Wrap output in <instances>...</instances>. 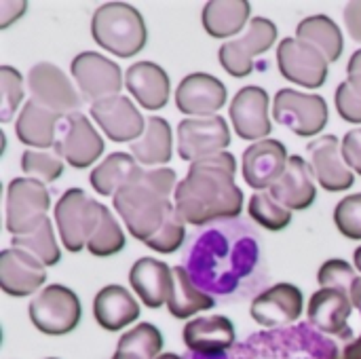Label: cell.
<instances>
[{
  "instance_id": "obj_1",
  "label": "cell",
  "mask_w": 361,
  "mask_h": 359,
  "mask_svg": "<svg viewBox=\"0 0 361 359\" xmlns=\"http://www.w3.org/2000/svg\"><path fill=\"white\" fill-rule=\"evenodd\" d=\"M237 159L231 152L190 163L178 184L173 205L186 224L203 226L214 220L237 218L243 209V193L235 182Z\"/></svg>"
},
{
  "instance_id": "obj_2",
  "label": "cell",
  "mask_w": 361,
  "mask_h": 359,
  "mask_svg": "<svg viewBox=\"0 0 361 359\" xmlns=\"http://www.w3.org/2000/svg\"><path fill=\"white\" fill-rule=\"evenodd\" d=\"M178 176L169 167L146 169L137 182L123 186L114 197V209L125 222L131 237L146 243L176 209L171 195L178 188Z\"/></svg>"
},
{
  "instance_id": "obj_3",
  "label": "cell",
  "mask_w": 361,
  "mask_h": 359,
  "mask_svg": "<svg viewBox=\"0 0 361 359\" xmlns=\"http://www.w3.org/2000/svg\"><path fill=\"white\" fill-rule=\"evenodd\" d=\"M91 36L108 53L129 59L148 42V30L142 13L127 2H104L91 17Z\"/></svg>"
},
{
  "instance_id": "obj_4",
  "label": "cell",
  "mask_w": 361,
  "mask_h": 359,
  "mask_svg": "<svg viewBox=\"0 0 361 359\" xmlns=\"http://www.w3.org/2000/svg\"><path fill=\"white\" fill-rule=\"evenodd\" d=\"M27 315L38 332L47 336H66L74 332L80 324L82 307L78 296L70 288L61 284H51L30 300Z\"/></svg>"
},
{
  "instance_id": "obj_5",
  "label": "cell",
  "mask_w": 361,
  "mask_h": 359,
  "mask_svg": "<svg viewBox=\"0 0 361 359\" xmlns=\"http://www.w3.org/2000/svg\"><path fill=\"white\" fill-rule=\"evenodd\" d=\"M49 209L51 197L47 184L32 178H15L8 182L4 201V224L13 237L30 235L40 229L42 222L49 218Z\"/></svg>"
},
{
  "instance_id": "obj_6",
  "label": "cell",
  "mask_w": 361,
  "mask_h": 359,
  "mask_svg": "<svg viewBox=\"0 0 361 359\" xmlns=\"http://www.w3.org/2000/svg\"><path fill=\"white\" fill-rule=\"evenodd\" d=\"M99 201L87 197L82 188H68L55 203V224L59 231L61 245L76 254L87 250V241L97 224Z\"/></svg>"
},
{
  "instance_id": "obj_7",
  "label": "cell",
  "mask_w": 361,
  "mask_h": 359,
  "mask_svg": "<svg viewBox=\"0 0 361 359\" xmlns=\"http://www.w3.org/2000/svg\"><path fill=\"white\" fill-rule=\"evenodd\" d=\"M273 118L300 138H313L328 125L330 110L328 102L317 93L281 89L273 99Z\"/></svg>"
},
{
  "instance_id": "obj_8",
  "label": "cell",
  "mask_w": 361,
  "mask_h": 359,
  "mask_svg": "<svg viewBox=\"0 0 361 359\" xmlns=\"http://www.w3.org/2000/svg\"><path fill=\"white\" fill-rule=\"evenodd\" d=\"M70 72L82 99L91 104L102 102L112 95H121V89L125 85L121 66L114 59H108L106 55L97 51L78 53L72 59Z\"/></svg>"
},
{
  "instance_id": "obj_9",
  "label": "cell",
  "mask_w": 361,
  "mask_h": 359,
  "mask_svg": "<svg viewBox=\"0 0 361 359\" xmlns=\"http://www.w3.org/2000/svg\"><path fill=\"white\" fill-rule=\"evenodd\" d=\"M277 25L267 17H254L241 38L224 42L218 51L220 66L235 78H245L254 70V57L267 53L277 42Z\"/></svg>"
},
{
  "instance_id": "obj_10",
  "label": "cell",
  "mask_w": 361,
  "mask_h": 359,
  "mask_svg": "<svg viewBox=\"0 0 361 359\" xmlns=\"http://www.w3.org/2000/svg\"><path fill=\"white\" fill-rule=\"evenodd\" d=\"M27 91L32 93V99L42 104L44 108L70 116L78 112L82 95L74 87V83L68 78V74L51 63V61H38L27 72Z\"/></svg>"
},
{
  "instance_id": "obj_11",
  "label": "cell",
  "mask_w": 361,
  "mask_h": 359,
  "mask_svg": "<svg viewBox=\"0 0 361 359\" xmlns=\"http://www.w3.org/2000/svg\"><path fill=\"white\" fill-rule=\"evenodd\" d=\"M231 129L220 114L186 116L178 125V154L182 161L195 163L205 157L226 152Z\"/></svg>"
},
{
  "instance_id": "obj_12",
  "label": "cell",
  "mask_w": 361,
  "mask_h": 359,
  "mask_svg": "<svg viewBox=\"0 0 361 359\" xmlns=\"http://www.w3.org/2000/svg\"><path fill=\"white\" fill-rule=\"evenodd\" d=\"M277 66L283 78L305 89H319L328 80L330 61L315 47L298 38H283L277 44Z\"/></svg>"
},
{
  "instance_id": "obj_13",
  "label": "cell",
  "mask_w": 361,
  "mask_h": 359,
  "mask_svg": "<svg viewBox=\"0 0 361 359\" xmlns=\"http://www.w3.org/2000/svg\"><path fill=\"white\" fill-rule=\"evenodd\" d=\"M231 121L241 140H267L273 131L269 93L258 85H247L239 89L231 102Z\"/></svg>"
},
{
  "instance_id": "obj_14",
  "label": "cell",
  "mask_w": 361,
  "mask_h": 359,
  "mask_svg": "<svg viewBox=\"0 0 361 359\" xmlns=\"http://www.w3.org/2000/svg\"><path fill=\"white\" fill-rule=\"evenodd\" d=\"M55 148L70 167L87 169L102 159L106 144L91 121L82 112H74L63 118V129Z\"/></svg>"
},
{
  "instance_id": "obj_15",
  "label": "cell",
  "mask_w": 361,
  "mask_h": 359,
  "mask_svg": "<svg viewBox=\"0 0 361 359\" xmlns=\"http://www.w3.org/2000/svg\"><path fill=\"white\" fill-rule=\"evenodd\" d=\"M91 118L112 142L118 144H133L146 129L144 114L127 95H112L91 104Z\"/></svg>"
},
{
  "instance_id": "obj_16",
  "label": "cell",
  "mask_w": 361,
  "mask_h": 359,
  "mask_svg": "<svg viewBox=\"0 0 361 359\" xmlns=\"http://www.w3.org/2000/svg\"><path fill=\"white\" fill-rule=\"evenodd\" d=\"M288 148L283 142L267 138L260 142H254L250 148H245L241 157V174L247 186L262 193L269 190L286 171L288 167Z\"/></svg>"
},
{
  "instance_id": "obj_17",
  "label": "cell",
  "mask_w": 361,
  "mask_h": 359,
  "mask_svg": "<svg viewBox=\"0 0 361 359\" xmlns=\"http://www.w3.org/2000/svg\"><path fill=\"white\" fill-rule=\"evenodd\" d=\"M336 135H322L307 146L309 165L315 180L328 193H345L355 184V174L347 167Z\"/></svg>"
},
{
  "instance_id": "obj_18",
  "label": "cell",
  "mask_w": 361,
  "mask_h": 359,
  "mask_svg": "<svg viewBox=\"0 0 361 359\" xmlns=\"http://www.w3.org/2000/svg\"><path fill=\"white\" fill-rule=\"evenodd\" d=\"M47 281V267L32 254L6 248L0 252V288L6 296L25 298L36 294Z\"/></svg>"
},
{
  "instance_id": "obj_19",
  "label": "cell",
  "mask_w": 361,
  "mask_h": 359,
  "mask_svg": "<svg viewBox=\"0 0 361 359\" xmlns=\"http://www.w3.org/2000/svg\"><path fill=\"white\" fill-rule=\"evenodd\" d=\"M228 99L220 78L207 72H192L176 89V106L186 116H214Z\"/></svg>"
},
{
  "instance_id": "obj_20",
  "label": "cell",
  "mask_w": 361,
  "mask_h": 359,
  "mask_svg": "<svg viewBox=\"0 0 361 359\" xmlns=\"http://www.w3.org/2000/svg\"><path fill=\"white\" fill-rule=\"evenodd\" d=\"M305 296L292 284H277L254 298L250 307L252 320L262 328H281L300 320Z\"/></svg>"
},
{
  "instance_id": "obj_21",
  "label": "cell",
  "mask_w": 361,
  "mask_h": 359,
  "mask_svg": "<svg viewBox=\"0 0 361 359\" xmlns=\"http://www.w3.org/2000/svg\"><path fill=\"white\" fill-rule=\"evenodd\" d=\"M269 195L290 212H305L317 199L315 176L300 154H292L283 176L269 188Z\"/></svg>"
},
{
  "instance_id": "obj_22",
  "label": "cell",
  "mask_w": 361,
  "mask_h": 359,
  "mask_svg": "<svg viewBox=\"0 0 361 359\" xmlns=\"http://www.w3.org/2000/svg\"><path fill=\"white\" fill-rule=\"evenodd\" d=\"M125 87L144 110H161L171 95L169 74L154 61H135L125 72Z\"/></svg>"
},
{
  "instance_id": "obj_23",
  "label": "cell",
  "mask_w": 361,
  "mask_h": 359,
  "mask_svg": "<svg viewBox=\"0 0 361 359\" xmlns=\"http://www.w3.org/2000/svg\"><path fill=\"white\" fill-rule=\"evenodd\" d=\"M129 284L135 296L148 309H161L167 305L173 288V269L157 258H140L129 271Z\"/></svg>"
},
{
  "instance_id": "obj_24",
  "label": "cell",
  "mask_w": 361,
  "mask_h": 359,
  "mask_svg": "<svg viewBox=\"0 0 361 359\" xmlns=\"http://www.w3.org/2000/svg\"><path fill=\"white\" fill-rule=\"evenodd\" d=\"M351 311H353V303L347 292L332 290V288H319L309 300L307 317H309L311 326H315L324 334L351 336L349 326H347Z\"/></svg>"
},
{
  "instance_id": "obj_25",
  "label": "cell",
  "mask_w": 361,
  "mask_h": 359,
  "mask_svg": "<svg viewBox=\"0 0 361 359\" xmlns=\"http://www.w3.org/2000/svg\"><path fill=\"white\" fill-rule=\"evenodd\" d=\"M63 118L66 116L30 99L23 104V108L15 121V135L27 148L51 150L57 144V131H59V123Z\"/></svg>"
},
{
  "instance_id": "obj_26",
  "label": "cell",
  "mask_w": 361,
  "mask_h": 359,
  "mask_svg": "<svg viewBox=\"0 0 361 359\" xmlns=\"http://www.w3.org/2000/svg\"><path fill=\"white\" fill-rule=\"evenodd\" d=\"M184 345L201 355H218L235 345V326L224 315L190 320L182 330Z\"/></svg>"
},
{
  "instance_id": "obj_27",
  "label": "cell",
  "mask_w": 361,
  "mask_h": 359,
  "mask_svg": "<svg viewBox=\"0 0 361 359\" xmlns=\"http://www.w3.org/2000/svg\"><path fill=\"white\" fill-rule=\"evenodd\" d=\"M93 317L106 332H118L137 322L140 305L127 288L112 284L95 294Z\"/></svg>"
},
{
  "instance_id": "obj_28",
  "label": "cell",
  "mask_w": 361,
  "mask_h": 359,
  "mask_svg": "<svg viewBox=\"0 0 361 359\" xmlns=\"http://www.w3.org/2000/svg\"><path fill=\"white\" fill-rule=\"evenodd\" d=\"M131 157L146 169L163 167L173 157V133L163 116H148L140 140L129 144Z\"/></svg>"
},
{
  "instance_id": "obj_29",
  "label": "cell",
  "mask_w": 361,
  "mask_h": 359,
  "mask_svg": "<svg viewBox=\"0 0 361 359\" xmlns=\"http://www.w3.org/2000/svg\"><path fill=\"white\" fill-rule=\"evenodd\" d=\"M144 171L146 167H142L131 152H112L91 171L89 182L97 195L114 197L123 186L137 182Z\"/></svg>"
},
{
  "instance_id": "obj_30",
  "label": "cell",
  "mask_w": 361,
  "mask_h": 359,
  "mask_svg": "<svg viewBox=\"0 0 361 359\" xmlns=\"http://www.w3.org/2000/svg\"><path fill=\"white\" fill-rule=\"evenodd\" d=\"M252 4L247 0H209L203 6V30L214 38H233L250 25Z\"/></svg>"
},
{
  "instance_id": "obj_31",
  "label": "cell",
  "mask_w": 361,
  "mask_h": 359,
  "mask_svg": "<svg viewBox=\"0 0 361 359\" xmlns=\"http://www.w3.org/2000/svg\"><path fill=\"white\" fill-rule=\"evenodd\" d=\"M296 38L322 51L328 61H338L345 49L343 32L338 23L328 15L305 17L296 28Z\"/></svg>"
},
{
  "instance_id": "obj_32",
  "label": "cell",
  "mask_w": 361,
  "mask_h": 359,
  "mask_svg": "<svg viewBox=\"0 0 361 359\" xmlns=\"http://www.w3.org/2000/svg\"><path fill=\"white\" fill-rule=\"evenodd\" d=\"M214 298L195 286L190 273L184 267H173V288L167 300V311L176 320H188L197 313L214 309Z\"/></svg>"
},
{
  "instance_id": "obj_33",
  "label": "cell",
  "mask_w": 361,
  "mask_h": 359,
  "mask_svg": "<svg viewBox=\"0 0 361 359\" xmlns=\"http://www.w3.org/2000/svg\"><path fill=\"white\" fill-rule=\"evenodd\" d=\"M163 334L152 324H137L127 330L116 345L112 359H157L163 353Z\"/></svg>"
},
{
  "instance_id": "obj_34",
  "label": "cell",
  "mask_w": 361,
  "mask_h": 359,
  "mask_svg": "<svg viewBox=\"0 0 361 359\" xmlns=\"http://www.w3.org/2000/svg\"><path fill=\"white\" fill-rule=\"evenodd\" d=\"M123 248H125V233L118 220L106 205H99L97 224L87 241V252L97 258H110L118 254Z\"/></svg>"
},
{
  "instance_id": "obj_35",
  "label": "cell",
  "mask_w": 361,
  "mask_h": 359,
  "mask_svg": "<svg viewBox=\"0 0 361 359\" xmlns=\"http://www.w3.org/2000/svg\"><path fill=\"white\" fill-rule=\"evenodd\" d=\"M11 245L17 250H23L32 256H36L44 267H55L61 260V252L59 245L55 241V231L51 224V218H47L42 222L40 229H36L30 235H19L11 239Z\"/></svg>"
},
{
  "instance_id": "obj_36",
  "label": "cell",
  "mask_w": 361,
  "mask_h": 359,
  "mask_svg": "<svg viewBox=\"0 0 361 359\" xmlns=\"http://www.w3.org/2000/svg\"><path fill=\"white\" fill-rule=\"evenodd\" d=\"M63 157L59 154L57 148H51V150H34V148H27L23 154H21V171L32 178V180H38L42 184H51L55 180L61 178L63 174Z\"/></svg>"
},
{
  "instance_id": "obj_37",
  "label": "cell",
  "mask_w": 361,
  "mask_h": 359,
  "mask_svg": "<svg viewBox=\"0 0 361 359\" xmlns=\"http://www.w3.org/2000/svg\"><path fill=\"white\" fill-rule=\"evenodd\" d=\"M247 212H250V218L254 222H258L262 229L273 231V233H279V231L288 229L290 222H292V212L286 209L281 203H277L269 193L252 195Z\"/></svg>"
},
{
  "instance_id": "obj_38",
  "label": "cell",
  "mask_w": 361,
  "mask_h": 359,
  "mask_svg": "<svg viewBox=\"0 0 361 359\" xmlns=\"http://www.w3.org/2000/svg\"><path fill=\"white\" fill-rule=\"evenodd\" d=\"M184 239H186V222L173 209L165 218L163 226L144 245L154 250V252H159V254H173V252H178L182 248Z\"/></svg>"
},
{
  "instance_id": "obj_39",
  "label": "cell",
  "mask_w": 361,
  "mask_h": 359,
  "mask_svg": "<svg viewBox=\"0 0 361 359\" xmlns=\"http://www.w3.org/2000/svg\"><path fill=\"white\" fill-rule=\"evenodd\" d=\"M338 116L351 125H361V74H349L334 91Z\"/></svg>"
},
{
  "instance_id": "obj_40",
  "label": "cell",
  "mask_w": 361,
  "mask_h": 359,
  "mask_svg": "<svg viewBox=\"0 0 361 359\" xmlns=\"http://www.w3.org/2000/svg\"><path fill=\"white\" fill-rule=\"evenodd\" d=\"M0 89H2V102H0V121L8 123L19 104L23 102V76L17 68L13 66H2L0 68Z\"/></svg>"
},
{
  "instance_id": "obj_41",
  "label": "cell",
  "mask_w": 361,
  "mask_h": 359,
  "mask_svg": "<svg viewBox=\"0 0 361 359\" xmlns=\"http://www.w3.org/2000/svg\"><path fill=\"white\" fill-rule=\"evenodd\" d=\"M334 224L343 237L361 241V193L338 201L334 207Z\"/></svg>"
},
{
  "instance_id": "obj_42",
  "label": "cell",
  "mask_w": 361,
  "mask_h": 359,
  "mask_svg": "<svg viewBox=\"0 0 361 359\" xmlns=\"http://www.w3.org/2000/svg\"><path fill=\"white\" fill-rule=\"evenodd\" d=\"M355 279H357L355 269L349 262H345L343 258H332V260L324 262L322 269L317 271L319 288H332V290H341L347 294L351 292Z\"/></svg>"
},
{
  "instance_id": "obj_43",
  "label": "cell",
  "mask_w": 361,
  "mask_h": 359,
  "mask_svg": "<svg viewBox=\"0 0 361 359\" xmlns=\"http://www.w3.org/2000/svg\"><path fill=\"white\" fill-rule=\"evenodd\" d=\"M341 142H343L341 150L347 167L361 178V127L347 131V135Z\"/></svg>"
},
{
  "instance_id": "obj_44",
  "label": "cell",
  "mask_w": 361,
  "mask_h": 359,
  "mask_svg": "<svg viewBox=\"0 0 361 359\" xmlns=\"http://www.w3.org/2000/svg\"><path fill=\"white\" fill-rule=\"evenodd\" d=\"M345 25H347V32L349 36L355 40V42H361V0H355V2H349L345 6Z\"/></svg>"
},
{
  "instance_id": "obj_45",
  "label": "cell",
  "mask_w": 361,
  "mask_h": 359,
  "mask_svg": "<svg viewBox=\"0 0 361 359\" xmlns=\"http://www.w3.org/2000/svg\"><path fill=\"white\" fill-rule=\"evenodd\" d=\"M27 8V2L13 0V2H0V30H6L13 21H17Z\"/></svg>"
},
{
  "instance_id": "obj_46",
  "label": "cell",
  "mask_w": 361,
  "mask_h": 359,
  "mask_svg": "<svg viewBox=\"0 0 361 359\" xmlns=\"http://www.w3.org/2000/svg\"><path fill=\"white\" fill-rule=\"evenodd\" d=\"M338 359H361V336L357 341H353L351 345H347L343 355Z\"/></svg>"
},
{
  "instance_id": "obj_47",
  "label": "cell",
  "mask_w": 361,
  "mask_h": 359,
  "mask_svg": "<svg viewBox=\"0 0 361 359\" xmlns=\"http://www.w3.org/2000/svg\"><path fill=\"white\" fill-rule=\"evenodd\" d=\"M347 74H361V49H357L351 55V59L347 63Z\"/></svg>"
},
{
  "instance_id": "obj_48",
  "label": "cell",
  "mask_w": 361,
  "mask_h": 359,
  "mask_svg": "<svg viewBox=\"0 0 361 359\" xmlns=\"http://www.w3.org/2000/svg\"><path fill=\"white\" fill-rule=\"evenodd\" d=\"M349 296H351V303H353V307L357 309L361 313V277L355 279V284H353V288H351V292H349Z\"/></svg>"
},
{
  "instance_id": "obj_49",
  "label": "cell",
  "mask_w": 361,
  "mask_h": 359,
  "mask_svg": "<svg viewBox=\"0 0 361 359\" xmlns=\"http://www.w3.org/2000/svg\"><path fill=\"white\" fill-rule=\"evenodd\" d=\"M353 262H355V269L361 273V245L353 252Z\"/></svg>"
},
{
  "instance_id": "obj_50",
  "label": "cell",
  "mask_w": 361,
  "mask_h": 359,
  "mask_svg": "<svg viewBox=\"0 0 361 359\" xmlns=\"http://www.w3.org/2000/svg\"><path fill=\"white\" fill-rule=\"evenodd\" d=\"M157 359H182L180 355H176V353H163L161 358H157Z\"/></svg>"
},
{
  "instance_id": "obj_51",
  "label": "cell",
  "mask_w": 361,
  "mask_h": 359,
  "mask_svg": "<svg viewBox=\"0 0 361 359\" xmlns=\"http://www.w3.org/2000/svg\"><path fill=\"white\" fill-rule=\"evenodd\" d=\"M47 359H57V358H47Z\"/></svg>"
}]
</instances>
